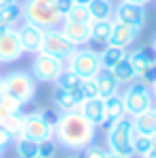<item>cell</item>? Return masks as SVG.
Masks as SVG:
<instances>
[{
  "instance_id": "6da1fadb",
  "label": "cell",
  "mask_w": 156,
  "mask_h": 158,
  "mask_svg": "<svg viewBox=\"0 0 156 158\" xmlns=\"http://www.w3.org/2000/svg\"><path fill=\"white\" fill-rule=\"evenodd\" d=\"M96 139V126L79 111L58 113L53 124V141L69 152H83Z\"/></svg>"
},
{
  "instance_id": "7a4b0ae2",
  "label": "cell",
  "mask_w": 156,
  "mask_h": 158,
  "mask_svg": "<svg viewBox=\"0 0 156 158\" xmlns=\"http://www.w3.org/2000/svg\"><path fill=\"white\" fill-rule=\"evenodd\" d=\"M22 17H24V22L43 28V30L58 28L62 24V15L56 9V0H24Z\"/></svg>"
},
{
  "instance_id": "3957f363",
  "label": "cell",
  "mask_w": 156,
  "mask_h": 158,
  "mask_svg": "<svg viewBox=\"0 0 156 158\" xmlns=\"http://www.w3.org/2000/svg\"><path fill=\"white\" fill-rule=\"evenodd\" d=\"M58 120V113H49L45 109H36L32 113H24V128L22 137H26L34 143L52 141L53 139V124Z\"/></svg>"
},
{
  "instance_id": "277c9868",
  "label": "cell",
  "mask_w": 156,
  "mask_h": 158,
  "mask_svg": "<svg viewBox=\"0 0 156 158\" xmlns=\"http://www.w3.org/2000/svg\"><path fill=\"white\" fill-rule=\"evenodd\" d=\"M130 139H133V122H130V118H122V120L109 122L107 137H105L107 152L133 156V145H130Z\"/></svg>"
},
{
  "instance_id": "5b68a950",
  "label": "cell",
  "mask_w": 156,
  "mask_h": 158,
  "mask_svg": "<svg viewBox=\"0 0 156 158\" xmlns=\"http://www.w3.org/2000/svg\"><path fill=\"white\" fill-rule=\"evenodd\" d=\"M66 71V62L60 58H53L49 53H34L30 64V75L39 83H56V79Z\"/></svg>"
},
{
  "instance_id": "8992f818",
  "label": "cell",
  "mask_w": 156,
  "mask_h": 158,
  "mask_svg": "<svg viewBox=\"0 0 156 158\" xmlns=\"http://www.w3.org/2000/svg\"><path fill=\"white\" fill-rule=\"evenodd\" d=\"M66 71H73L75 75H79L81 79L88 77H96L103 66H101V56L94 49L88 47H77L75 52L71 53V58L66 60Z\"/></svg>"
},
{
  "instance_id": "52a82bcc",
  "label": "cell",
  "mask_w": 156,
  "mask_h": 158,
  "mask_svg": "<svg viewBox=\"0 0 156 158\" xmlns=\"http://www.w3.org/2000/svg\"><path fill=\"white\" fill-rule=\"evenodd\" d=\"M2 85L4 92L17 96L24 105H28L34 96H36V81L30 75V71H11L2 77Z\"/></svg>"
},
{
  "instance_id": "ba28073f",
  "label": "cell",
  "mask_w": 156,
  "mask_h": 158,
  "mask_svg": "<svg viewBox=\"0 0 156 158\" xmlns=\"http://www.w3.org/2000/svg\"><path fill=\"white\" fill-rule=\"evenodd\" d=\"M129 62L137 75V81L145 83V85H152L156 79V52L154 47H141V49H135L129 52Z\"/></svg>"
},
{
  "instance_id": "9c48e42d",
  "label": "cell",
  "mask_w": 156,
  "mask_h": 158,
  "mask_svg": "<svg viewBox=\"0 0 156 158\" xmlns=\"http://www.w3.org/2000/svg\"><path fill=\"white\" fill-rule=\"evenodd\" d=\"M122 98H124V107H126L129 118H135L137 113L154 107V96H152L150 85H145L141 81H133L130 85H126Z\"/></svg>"
},
{
  "instance_id": "30bf717a",
  "label": "cell",
  "mask_w": 156,
  "mask_h": 158,
  "mask_svg": "<svg viewBox=\"0 0 156 158\" xmlns=\"http://www.w3.org/2000/svg\"><path fill=\"white\" fill-rule=\"evenodd\" d=\"M75 49H77V47L62 34L60 28H49V30H45L43 45H41V52L43 53H49V56H53V58H60V60L66 62Z\"/></svg>"
},
{
  "instance_id": "8fae6325",
  "label": "cell",
  "mask_w": 156,
  "mask_h": 158,
  "mask_svg": "<svg viewBox=\"0 0 156 158\" xmlns=\"http://www.w3.org/2000/svg\"><path fill=\"white\" fill-rule=\"evenodd\" d=\"M113 22H122V24H129V26L141 28L145 26L148 22V13H145V6H137V4H129V2H120L113 11Z\"/></svg>"
},
{
  "instance_id": "7c38bea8",
  "label": "cell",
  "mask_w": 156,
  "mask_h": 158,
  "mask_svg": "<svg viewBox=\"0 0 156 158\" xmlns=\"http://www.w3.org/2000/svg\"><path fill=\"white\" fill-rule=\"evenodd\" d=\"M22 56H24V49H22L19 39H17V30L9 28L6 32L0 34V64L17 62Z\"/></svg>"
},
{
  "instance_id": "4fadbf2b",
  "label": "cell",
  "mask_w": 156,
  "mask_h": 158,
  "mask_svg": "<svg viewBox=\"0 0 156 158\" xmlns=\"http://www.w3.org/2000/svg\"><path fill=\"white\" fill-rule=\"evenodd\" d=\"M15 30H17V39H19V43H22L24 53H39L41 52L43 36H45V30H43V28L32 26V24L24 22L22 26L15 28Z\"/></svg>"
},
{
  "instance_id": "5bb4252c",
  "label": "cell",
  "mask_w": 156,
  "mask_h": 158,
  "mask_svg": "<svg viewBox=\"0 0 156 158\" xmlns=\"http://www.w3.org/2000/svg\"><path fill=\"white\" fill-rule=\"evenodd\" d=\"M77 111L86 118V120H90L96 128L99 126H105L107 124V115H105V98H83L81 103H79Z\"/></svg>"
},
{
  "instance_id": "9a60e30c",
  "label": "cell",
  "mask_w": 156,
  "mask_h": 158,
  "mask_svg": "<svg viewBox=\"0 0 156 158\" xmlns=\"http://www.w3.org/2000/svg\"><path fill=\"white\" fill-rule=\"evenodd\" d=\"M141 30L129 26V24H122V22H113V30H111V39H109V45L113 47H122V49H129L130 45L137 41Z\"/></svg>"
},
{
  "instance_id": "2e32d148",
  "label": "cell",
  "mask_w": 156,
  "mask_h": 158,
  "mask_svg": "<svg viewBox=\"0 0 156 158\" xmlns=\"http://www.w3.org/2000/svg\"><path fill=\"white\" fill-rule=\"evenodd\" d=\"M60 30L75 47H86V43H90V24H77V22L62 19Z\"/></svg>"
},
{
  "instance_id": "e0dca14e",
  "label": "cell",
  "mask_w": 156,
  "mask_h": 158,
  "mask_svg": "<svg viewBox=\"0 0 156 158\" xmlns=\"http://www.w3.org/2000/svg\"><path fill=\"white\" fill-rule=\"evenodd\" d=\"M130 122H133V128L137 132L152 137L156 132V107H150V109L137 113L135 118H130Z\"/></svg>"
},
{
  "instance_id": "ac0fdd59",
  "label": "cell",
  "mask_w": 156,
  "mask_h": 158,
  "mask_svg": "<svg viewBox=\"0 0 156 158\" xmlns=\"http://www.w3.org/2000/svg\"><path fill=\"white\" fill-rule=\"evenodd\" d=\"M96 83H99V96L101 98H109V96H116V94H120V83H118V79L111 75V71H101L99 75H96Z\"/></svg>"
},
{
  "instance_id": "d6986e66",
  "label": "cell",
  "mask_w": 156,
  "mask_h": 158,
  "mask_svg": "<svg viewBox=\"0 0 156 158\" xmlns=\"http://www.w3.org/2000/svg\"><path fill=\"white\" fill-rule=\"evenodd\" d=\"M88 11H90L92 22H113L116 6L111 4V0H92L88 4Z\"/></svg>"
},
{
  "instance_id": "ffe728a7",
  "label": "cell",
  "mask_w": 156,
  "mask_h": 158,
  "mask_svg": "<svg viewBox=\"0 0 156 158\" xmlns=\"http://www.w3.org/2000/svg\"><path fill=\"white\" fill-rule=\"evenodd\" d=\"M101 56V66L105 71H111L113 66H118L122 60H126L129 49H122V47H113V45H105L103 52H99Z\"/></svg>"
},
{
  "instance_id": "44dd1931",
  "label": "cell",
  "mask_w": 156,
  "mask_h": 158,
  "mask_svg": "<svg viewBox=\"0 0 156 158\" xmlns=\"http://www.w3.org/2000/svg\"><path fill=\"white\" fill-rule=\"evenodd\" d=\"M79 103H81V98H77L75 94H71V92H66V90H60V88L53 90V105H56V109H58L60 113L77 111Z\"/></svg>"
},
{
  "instance_id": "7402d4cb",
  "label": "cell",
  "mask_w": 156,
  "mask_h": 158,
  "mask_svg": "<svg viewBox=\"0 0 156 158\" xmlns=\"http://www.w3.org/2000/svg\"><path fill=\"white\" fill-rule=\"evenodd\" d=\"M81 81L83 79L75 75L73 71H64L60 77L56 79V88H60V90H66V92H71V94H75L77 98L83 101V94H81Z\"/></svg>"
},
{
  "instance_id": "603a6c76",
  "label": "cell",
  "mask_w": 156,
  "mask_h": 158,
  "mask_svg": "<svg viewBox=\"0 0 156 158\" xmlns=\"http://www.w3.org/2000/svg\"><path fill=\"white\" fill-rule=\"evenodd\" d=\"M105 115H107V122H116V120L129 118L126 107H124V98H122V94H116V96L105 98Z\"/></svg>"
},
{
  "instance_id": "cb8c5ba5",
  "label": "cell",
  "mask_w": 156,
  "mask_h": 158,
  "mask_svg": "<svg viewBox=\"0 0 156 158\" xmlns=\"http://www.w3.org/2000/svg\"><path fill=\"white\" fill-rule=\"evenodd\" d=\"M111 30H113V22H92L90 24V41L101 43V45H109Z\"/></svg>"
},
{
  "instance_id": "d4e9b609",
  "label": "cell",
  "mask_w": 156,
  "mask_h": 158,
  "mask_svg": "<svg viewBox=\"0 0 156 158\" xmlns=\"http://www.w3.org/2000/svg\"><path fill=\"white\" fill-rule=\"evenodd\" d=\"M111 75L118 79L120 85H130L133 81H137V75H135V71H133V66L129 62V56H126V60H122L118 66L111 69Z\"/></svg>"
},
{
  "instance_id": "484cf974",
  "label": "cell",
  "mask_w": 156,
  "mask_h": 158,
  "mask_svg": "<svg viewBox=\"0 0 156 158\" xmlns=\"http://www.w3.org/2000/svg\"><path fill=\"white\" fill-rule=\"evenodd\" d=\"M13 145H15L17 158H39V143L30 141V139H26V137L13 139Z\"/></svg>"
},
{
  "instance_id": "4316f807",
  "label": "cell",
  "mask_w": 156,
  "mask_h": 158,
  "mask_svg": "<svg viewBox=\"0 0 156 158\" xmlns=\"http://www.w3.org/2000/svg\"><path fill=\"white\" fill-rule=\"evenodd\" d=\"M22 19H24V17H22V4H19V2L0 9V22H2L4 26L13 28V26H17Z\"/></svg>"
},
{
  "instance_id": "83f0119b",
  "label": "cell",
  "mask_w": 156,
  "mask_h": 158,
  "mask_svg": "<svg viewBox=\"0 0 156 158\" xmlns=\"http://www.w3.org/2000/svg\"><path fill=\"white\" fill-rule=\"evenodd\" d=\"M0 126H2V128H6V132H9L13 139L22 137V128H24V113H9Z\"/></svg>"
},
{
  "instance_id": "f1b7e54d",
  "label": "cell",
  "mask_w": 156,
  "mask_h": 158,
  "mask_svg": "<svg viewBox=\"0 0 156 158\" xmlns=\"http://www.w3.org/2000/svg\"><path fill=\"white\" fill-rule=\"evenodd\" d=\"M130 145H133V156H143L152 150V141L148 135H141L133 128V139H130Z\"/></svg>"
},
{
  "instance_id": "f546056e",
  "label": "cell",
  "mask_w": 156,
  "mask_h": 158,
  "mask_svg": "<svg viewBox=\"0 0 156 158\" xmlns=\"http://www.w3.org/2000/svg\"><path fill=\"white\" fill-rule=\"evenodd\" d=\"M64 22H77V24H92V17H90V11L88 6H81L75 4L66 15H64Z\"/></svg>"
},
{
  "instance_id": "4dcf8cb0",
  "label": "cell",
  "mask_w": 156,
  "mask_h": 158,
  "mask_svg": "<svg viewBox=\"0 0 156 158\" xmlns=\"http://www.w3.org/2000/svg\"><path fill=\"white\" fill-rule=\"evenodd\" d=\"M0 105L4 107L9 113H24L22 109H24V103L17 98V96H13V94H9V92H0Z\"/></svg>"
},
{
  "instance_id": "1f68e13d",
  "label": "cell",
  "mask_w": 156,
  "mask_h": 158,
  "mask_svg": "<svg viewBox=\"0 0 156 158\" xmlns=\"http://www.w3.org/2000/svg\"><path fill=\"white\" fill-rule=\"evenodd\" d=\"M81 94L83 98H99V83L96 77H88L81 81Z\"/></svg>"
},
{
  "instance_id": "d6a6232c",
  "label": "cell",
  "mask_w": 156,
  "mask_h": 158,
  "mask_svg": "<svg viewBox=\"0 0 156 158\" xmlns=\"http://www.w3.org/2000/svg\"><path fill=\"white\" fill-rule=\"evenodd\" d=\"M107 148L105 145H96V143H90L86 150H83V156L81 158H107Z\"/></svg>"
},
{
  "instance_id": "836d02e7",
  "label": "cell",
  "mask_w": 156,
  "mask_h": 158,
  "mask_svg": "<svg viewBox=\"0 0 156 158\" xmlns=\"http://www.w3.org/2000/svg\"><path fill=\"white\" fill-rule=\"evenodd\" d=\"M56 141H43V143H39V158H53L56 154Z\"/></svg>"
},
{
  "instance_id": "e575fe53",
  "label": "cell",
  "mask_w": 156,
  "mask_h": 158,
  "mask_svg": "<svg viewBox=\"0 0 156 158\" xmlns=\"http://www.w3.org/2000/svg\"><path fill=\"white\" fill-rule=\"evenodd\" d=\"M75 6V0H56V9L60 11V15H62V19H64V15L71 11Z\"/></svg>"
},
{
  "instance_id": "d590c367",
  "label": "cell",
  "mask_w": 156,
  "mask_h": 158,
  "mask_svg": "<svg viewBox=\"0 0 156 158\" xmlns=\"http://www.w3.org/2000/svg\"><path fill=\"white\" fill-rule=\"evenodd\" d=\"M11 143H13V137L6 132V128H2V126H0V145L6 150V145H11Z\"/></svg>"
},
{
  "instance_id": "8d00e7d4",
  "label": "cell",
  "mask_w": 156,
  "mask_h": 158,
  "mask_svg": "<svg viewBox=\"0 0 156 158\" xmlns=\"http://www.w3.org/2000/svg\"><path fill=\"white\" fill-rule=\"evenodd\" d=\"M122 2H129V4H137V6H148L152 0H122Z\"/></svg>"
},
{
  "instance_id": "74e56055",
  "label": "cell",
  "mask_w": 156,
  "mask_h": 158,
  "mask_svg": "<svg viewBox=\"0 0 156 158\" xmlns=\"http://www.w3.org/2000/svg\"><path fill=\"white\" fill-rule=\"evenodd\" d=\"M15 2H19V0H0V9H4L9 4H15Z\"/></svg>"
},
{
  "instance_id": "f35d334b",
  "label": "cell",
  "mask_w": 156,
  "mask_h": 158,
  "mask_svg": "<svg viewBox=\"0 0 156 158\" xmlns=\"http://www.w3.org/2000/svg\"><path fill=\"white\" fill-rule=\"evenodd\" d=\"M6 115H9V111H6V109H4V107L0 105V124H2V122H4V118H6Z\"/></svg>"
},
{
  "instance_id": "ab89813d",
  "label": "cell",
  "mask_w": 156,
  "mask_h": 158,
  "mask_svg": "<svg viewBox=\"0 0 156 158\" xmlns=\"http://www.w3.org/2000/svg\"><path fill=\"white\" fill-rule=\"evenodd\" d=\"M107 158H133V156H126V154H113V152H109Z\"/></svg>"
},
{
  "instance_id": "60d3db41",
  "label": "cell",
  "mask_w": 156,
  "mask_h": 158,
  "mask_svg": "<svg viewBox=\"0 0 156 158\" xmlns=\"http://www.w3.org/2000/svg\"><path fill=\"white\" fill-rule=\"evenodd\" d=\"M141 158H156V150H154V148H152V150H150L148 154H143V156H141Z\"/></svg>"
},
{
  "instance_id": "b9f144b4",
  "label": "cell",
  "mask_w": 156,
  "mask_h": 158,
  "mask_svg": "<svg viewBox=\"0 0 156 158\" xmlns=\"http://www.w3.org/2000/svg\"><path fill=\"white\" fill-rule=\"evenodd\" d=\"M92 0H75V4H81V6H88Z\"/></svg>"
},
{
  "instance_id": "7bdbcfd3",
  "label": "cell",
  "mask_w": 156,
  "mask_h": 158,
  "mask_svg": "<svg viewBox=\"0 0 156 158\" xmlns=\"http://www.w3.org/2000/svg\"><path fill=\"white\" fill-rule=\"evenodd\" d=\"M150 90H152V96H154V101H156V79H154V83L150 85Z\"/></svg>"
},
{
  "instance_id": "ee69618b",
  "label": "cell",
  "mask_w": 156,
  "mask_h": 158,
  "mask_svg": "<svg viewBox=\"0 0 156 158\" xmlns=\"http://www.w3.org/2000/svg\"><path fill=\"white\" fill-rule=\"evenodd\" d=\"M150 141H152V148H154V150H156V132H154V135H152V137H150Z\"/></svg>"
},
{
  "instance_id": "f6af8a7d",
  "label": "cell",
  "mask_w": 156,
  "mask_h": 158,
  "mask_svg": "<svg viewBox=\"0 0 156 158\" xmlns=\"http://www.w3.org/2000/svg\"><path fill=\"white\" fill-rule=\"evenodd\" d=\"M6 30H9V26H4V24L0 22V34H2V32H6Z\"/></svg>"
},
{
  "instance_id": "bcb514c9",
  "label": "cell",
  "mask_w": 156,
  "mask_h": 158,
  "mask_svg": "<svg viewBox=\"0 0 156 158\" xmlns=\"http://www.w3.org/2000/svg\"><path fill=\"white\" fill-rule=\"evenodd\" d=\"M4 90V85H2V75H0V92Z\"/></svg>"
},
{
  "instance_id": "7dc6e473",
  "label": "cell",
  "mask_w": 156,
  "mask_h": 158,
  "mask_svg": "<svg viewBox=\"0 0 156 158\" xmlns=\"http://www.w3.org/2000/svg\"><path fill=\"white\" fill-rule=\"evenodd\" d=\"M69 158H79V156H77V152H73V154H71Z\"/></svg>"
},
{
  "instance_id": "c3c4849f",
  "label": "cell",
  "mask_w": 156,
  "mask_h": 158,
  "mask_svg": "<svg viewBox=\"0 0 156 158\" xmlns=\"http://www.w3.org/2000/svg\"><path fill=\"white\" fill-rule=\"evenodd\" d=\"M2 154H4V148H2V145H0V158H2Z\"/></svg>"
},
{
  "instance_id": "681fc988",
  "label": "cell",
  "mask_w": 156,
  "mask_h": 158,
  "mask_svg": "<svg viewBox=\"0 0 156 158\" xmlns=\"http://www.w3.org/2000/svg\"><path fill=\"white\" fill-rule=\"evenodd\" d=\"M152 47H154V52H156V39H154V45H152Z\"/></svg>"
}]
</instances>
